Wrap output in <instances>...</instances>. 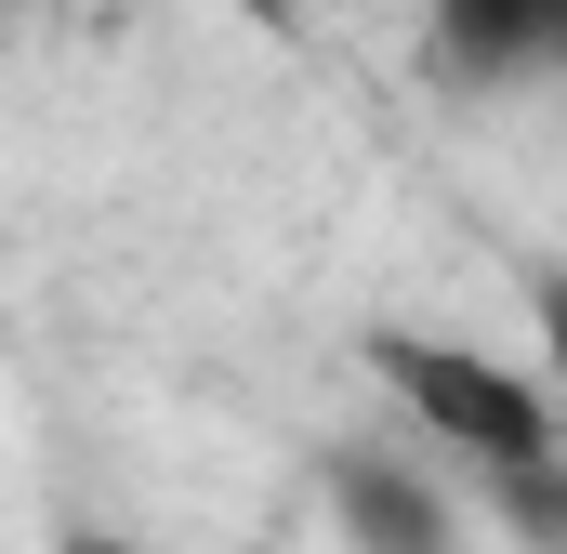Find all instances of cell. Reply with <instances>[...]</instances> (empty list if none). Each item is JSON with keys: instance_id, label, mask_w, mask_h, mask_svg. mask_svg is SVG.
Instances as JSON below:
<instances>
[{"instance_id": "obj_2", "label": "cell", "mask_w": 567, "mask_h": 554, "mask_svg": "<svg viewBox=\"0 0 567 554\" xmlns=\"http://www.w3.org/2000/svg\"><path fill=\"white\" fill-rule=\"evenodd\" d=\"M330 529H343V554H475L462 489L423 449H330Z\"/></svg>"}, {"instance_id": "obj_3", "label": "cell", "mask_w": 567, "mask_h": 554, "mask_svg": "<svg viewBox=\"0 0 567 554\" xmlns=\"http://www.w3.org/2000/svg\"><path fill=\"white\" fill-rule=\"evenodd\" d=\"M435 53L462 80H528V66H567V0H423Z\"/></svg>"}, {"instance_id": "obj_4", "label": "cell", "mask_w": 567, "mask_h": 554, "mask_svg": "<svg viewBox=\"0 0 567 554\" xmlns=\"http://www.w3.org/2000/svg\"><path fill=\"white\" fill-rule=\"evenodd\" d=\"M488 515L515 554H567V462H528V475H488Z\"/></svg>"}, {"instance_id": "obj_5", "label": "cell", "mask_w": 567, "mask_h": 554, "mask_svg": "<svg viewBox=\"0 0 567 554\" xmlns=\"http://www.w3.org/2000/svg\"><path fill=\"white\" fill-rule=\"evenodd\" d=\"M66 554H158V542H133V529H80Z\"/></svg>"}, {"instance_id": "obj_1", "label": "cell", "mask_w": 567, "mask_h": 554, "mask_svg": "<svg viewBox=\"0 0 567 554\" xmlns=\"http://www.w3.org/2000/svg\"><path fill=\"white\" fill-rule=\"evenodd\" d=\"M370 383L383 410L410 422V449L462 462L475 489L488 475H528V462H567V410L528 357H488L462 330H370Z\"/></svg>"}]
</instances>
